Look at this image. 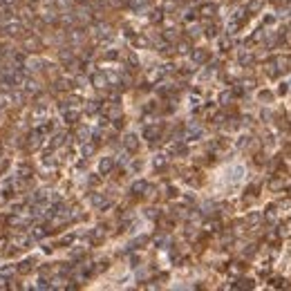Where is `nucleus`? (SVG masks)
Returning <instances> with one entry per match:
<instances>
[{"mask_svg": "<svg viewBox=\"0 0 291 291\" xmlns=\"http://www.w3.org/2000/svg\"><path fill=\"white\" fill-rule=\"evenodd\" d=\"M137 146V141H134V137H128V148H134Z\"/></svg>", "mask_w": 291, "mask_h": 291, "instance_id": "obj_1", "label": "nucleus"}]
</instances>
